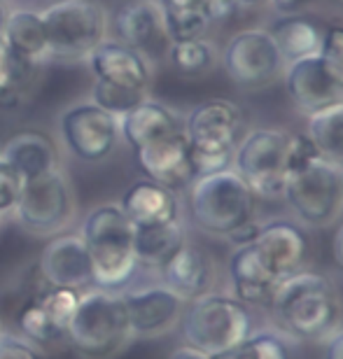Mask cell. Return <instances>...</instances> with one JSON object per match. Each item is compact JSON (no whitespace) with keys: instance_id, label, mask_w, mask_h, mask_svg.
Masks as SVG:
<instances>
[{"instance_id":"12","label":"cell","mask_w":343,"mask_h":359,"mask_svg":"<svg viewBox=\"0 0 343 359\" xmlns=\"http://www.w3.org/2000/svg\"><path fill=\"white\" fill-rule=\"evenodd\" d=\"M61 133L66 147L77 159L101 161L114 149L119 119L94 103L75 105L61 117Z\"/></svg>"},{"instance_id":"29","label":"cell","mask_w":343,"mask_h":359,"mask_svg":"<svg viewBox=\"0 0 343 359\" xmlns=\"http://www.w3.org/2000/svg\"><path fill=\"white\" fill-rule=\"evenodd\" d=\"M161 14L170 42L203 38L210 21L203 0H161Z\"/></svg>"},{"instance_id":"1","label":"cell","mask_w":343,"mask_h":359,"mask_svg":"<svg viewBox=\"0 0 343 359\" xmlns=\"http://www.w3.org/2000/svg\"><path fill=\"white\" fill-rule=\"evenodd\" d=\"M135 226L119 205L94 208L82 226L91 259V285L96 290L119 292L131 283L138 269L133 252Z\"/></svg>"},{"instance_id":"11","label":"cell","mask_w":343,"mask_h":359,"mask_svg":"<svg viewBox=\"0 0 343 359\" xmlns=\"http://www.w3.org/2000/svg\"><path fill=\"white\" fill-rule=\"evenodd\" d=\"M17 217L26 229L38 233H49L61 229L73 215V191L68 177L59 168L21 182L17 198Z\"/></svg>"},{"instance_id":"37","label":"cell","mask_w":343,"mask_h":359,"mask_svg":"<svg viewBox=\"0 0 343 359\" xmlns=\"http://www.w3.org/2000/svg\"><path fill=\"white\" fill-rule=\"evenodd\" d=\"M28 68L31 66H28L24 59H19V56L10 49V45L0 38V89L21 87Z\"/></svg>"},{"instance_id":"4","label":"cell","mask_w":343,"mask_h":359,"mask_svg":"<svg viewBox=\"0 0 343 359\" xmlns=\"http://www.w3.org/2000/svg\"><path fill=\"white\" fill-rule=\"evenodd\" d=\"M255 334V318L246 304L224 294H206L191 301L182 315V339L203 355L241 346Z\"/></svg>"},{"instance_id":"44","label":"cell","mask_w":343,"mask_h":359,"mask_svg":"<svg viewBox=\"0 0 343 359\" xmlns=\"http://www.w3.org/2000/svg\"><path fill=\"white\" fill-rule=\"evenodd\" d=\"M323 359H343V329L330 336L325 346V357Z\"/></svg>"},{"instance_id":"15","label":"cell","mask_w":343,"mask_h":359,"mask_svg":"<svg viewBox=\"0 0 343 359\" xmlns=\"http://www.w3.org/2000/svg\"><path fill=\"white\" fill-rule=\"evenodd\" d=\"M121 301L126 308L131 336H156L168 332L180 320L184 304L166 285L121 294Z\"/></svg>"},{"instance_id":"31","label":"cell","mask_w":343,"mask_h":359,"mask_svg":"<svg viewBox=\"0 0 343 359\" xmlns=\"http://www.w3.org/2000/svg\"><path fill=\"white\" fill-rule=\"evenodd\" d=\"M168 59L182 75H203L215 63V45L206 38L170 42Z\"/></svg>"},{"instance_id":"28","label":"cell","mask_w":343,"mask_h":359,"mask_svg":"<svg viewBox=\"0 0 343 359\" xmlns=\"http://www.w3.org/2000/svg\"><path fill=\"white\" fill-rule=\"evenodd\" d=\"M306 135L318 149L320 159L343 168V100L309 114Z\"/></svg>"},{"instance_id":"7","label":"cell","mask_w":343,"mask_h":359,"mask_svg":"<svg viewBox=\"0 0 343 359\" xmlns=\"http://www.w3.org/2000/svg\"><path fill=\"white\" fill-rule=\"evenodd\" d=\"M49 54L61 59L87 56L105 42L108 12L96 0H59L40 14Z\"/></svg>"},{"instance_id":"13","label":"cell","mask_w":343,"mask_h":359,"mask_svg":"<svg viewBox=\"0 0 343 359\" xmlns=\"http://www.w3.org/2000/svg\"><path fill=\"white\" fill-rule=\"evenodd\" d=\"M135 159L147 180L166 187L170 191L187 189L194 182V166H191V147L184 131L152 142L147 147L135 149Z\"/></svg>"},{"instance_id":"46","label":"cell","mask_w":343,"mask_h":359,"mask_svg":"<svg viewBox=\"0 0 343 359\" xmlns=\"http://www.w3.org/2000/svg\"><path fill=\"white\" fill-rule=\"evenodd\" d=\"M168 359H210L208 355H203V353H199V350L194 348H177L175 353H170Z\"/></svg>"},{"instance_id":"38","label":"cell","mask_w":343,"mask_h":359,"mask_svg":"<svg viewBox=\"0 0 343 359\" xmlns=\"http://www.w3.org/2000/svg\"><path fill=\"white\" fill-rule=\"evenodd\" d=\"M0 359H40V353L24 336L0 332Z\"/></svg>"},{"instance_id":"33","label":"cell","mask_w":343,"mask_h":359,"mask_svg":"<svg viewBox=\"0 0 343 359\" xmlns=\"http://www.w3.org/2000/svg\"><path fill=\"white\" fill-rule=\"evenodd\" d=\"M42 311L47 313V318L54 322L61 332L68 334V325L73 320V315L80 304V292L68 290V287H47L45 292L35 294Z\"/></svg>"},{"instance_id":"20","label":"cell","mask_w":343,"mask_h":359,"mask_svg":"<svg viewBox=\"0 0 343 359\" xmlns=\"http://www.w3.org/2000/svg\"><path fill=\"white\" fill-rule=\"evenodd\" d=\"M163 285L175 292L182 301H196L213 292L215 266L201 248L184 243L177 252L159 269Z\"/></svg>"},{"instance_id":"14","label":"cell","mask_w":343,"mask_h":359,"mask_svg":"<svg viewBox=\"0 0 343 359\" xmlns=\"http://www.w3.org/2000/svg\"><path fill=\"white\" fill-rule=\"evenodd\" d=\"M114 28H117L119 40L145 59L147 56L149 59L168 56L170 38L166 24H163L161 5L154 3V0L126 3L114 17Z\"/></svg>"},{"instance_id":"36","label":"cell","mask_w":343,"mask_h":359,"mask_svg":"<svg viewBox=\"0 0 343 359\" xmlns=\"http://www.w3.org/2000/svg\"><path fill=\"white\" fill-rule=\"evenodd\" d=\"M320 159L318 149L313 147L311 138L306 133H290L288 138V152H285V163H288V175L297 173L309 166L311 161Z\"/></svg>"},{"instance_id":"47","label":"cell","mask_w":343,"mask_h":359,"mask_svg":"<svg viewBox=\"0 0 343 359\" xmlns=\"http://www.w3.org/2000/svg\"><path fill=\"white\" fill-rule=\"evenodd\" d=\"M7 14H10V12H7V10H5V5H3V3H0V38H3V28H5Z\"/></svg>"},{"instance_id":"6","label":"cell","mask_w":343,"mask_h":359,"mask_svg":"<svg viewBox=\"0 0 343 359\" xmlns=\"http://www.w3.org/2000/svg\"><path fill=\"white\" fill-rule=\"evenodd\" d=\"M189 212L201 231L227 238L236 226L253 219L255 194L231 168L203 175L189 184Z\"/></svg>"},{"instance_id":"17","label":"cell","mask_w":343,"mask_h":359,"mask_svg":"<svg viewBox=\"0 0 343 359\" xmlns=\"http://www.w3.org/2000/svg\"><path fill=\"white\" fill-rule=\"evenodd\" d=\"M285 89L292 103L299 112L306 117L323 107L343 100V91L334 84V80L327 75V70L320 61V56H309L299 59L285 66Z\"/></svg>"},{"instance_id":"30","label":"cell","mask_w":343,"mask_h":359,"mask_svg":"<svg viewBox=\"0 0 343 359\" xmlns=\"http://www.w3.org/2000/svg\"><path fill=\"white\" fill-rule=\"evenodd\" d=\"M19 329L21 336L26 341H31L33 346H56V343L68 341V334L61 332L52 320L47 318V313L42 311L38 299L31 297L21 306L19 311Z\"/></svg>"},{"instance_id":"16","label":"cell","mask_w":343,"mask_h":359,"mask_svg":"<svg viewBox=\"0 0 343 359\" xmlns=\"http://www.w3.org/2000/svg\"><path fill=\"white\" fill-rule=\"evenodd\" d=\"M255 250L260 252L269 271L283 283L285 278L302 271L306 255H309V241L297 224L288 219H276L262 224Z\"/></svg>"},{"instance_id":"27","label":"cell","mask_w":343,"mask_h":359,"mask_svg":"<svg viewBox=\"0 0 343 359\" xmlns=\"http://www.w3.org/2000/svg\"><path fill=\"white\" fill-rule=\"evenodd\" d=\"M184 243H187L184 229L180 224V219H177V222H168V224L135 229L133 252L135 259H138V266L142 264V266L161 269Z\"/></svg>"},{"instance_id":"49","label":"cell","mask_w":343,"mask_h":359,"mask_svg":"<svg viewBox=\"0 0 343 359\" xmlns=\"http://www.w3.org/2000/svg\"><path fill=\"white\" fill-rule=\"evenodd\" d=\"M337 3H339V5H341V7H343V0H337Z\"/></svg>"},{"instance_id":"39","label":"cell","mask_w":343,"mask_h":359,"mask_svg":"<svg viewBox=\"0 0 343 359\" xmlns=\"http://www.w3.org/2000/svg\"><path fill=\"white\" fill-rule=\"evenodd\" d=\"M19 191H21V177L7 163L0 161V212H10L17 205Z\"/></svg>"},{"instance_id":"9","label":"cell","mask_w":343,"mask_h":359,"mask_svg":"<svg viewBox=\"0 0 343 359\" xmlns=\"http://www.w3.org/2000/svg\"><path fill=\"white\" fill-rule=\"evenodd\" d=\"M283 198L292 212L309 226H327L343 208V168L316 159L309 166L288 175Z\"/></svg>"},{"instance_id":"3","label":"cell","mask_w":343,"mask_h":359,"mask_svg":"<svg viewBox=\"0 0 343 359\" xmlns=\"http://www.w3.org/2000/svg\"><path fill=\"white\" fill-rule=\"evenodd\" d=\"M243 112L229 98H208L199 103L184 121L191 147L194 175L222 173L234 166V152L241 138Z\"/></svg>"},{"instance_id":"10","label":"cell","mask_w":343,"mask_h":359,"mask_svg":"<svg viewBox=\"0 0 343 359\" xmlns=\"http://www.w3.org/2000/svg\"><path fill=\"white\" fill-rule=\"evenodd\" d=\"M222 66L236 87L253 91L278 80L288 63L267 28H248L229 38L222 52Z\"/></svg>"},{"instance_id":"8","label":"cell","mask_w":343,"mask_h":359,"mask_svg":"<svg viewBox=\"0 0 343 359\" xmlns=\"http://www.w3.org/2000/svg\"><path fill=\"white\" fill-rule=\"evenodd\" d=\"M288 131L281 128H255L238 140L234 152V170L250 187L255 198H281L288 180Z\"/></svg>"},{"instance_id":"5","label":"cell","mask_w":343,"mask_h":359,"mask_svg":"<svg viewBox=\"0 0 343 359\" xmlns=\"http://www.w3.org/2000/svg\"><path fill=\"white\" fill-rule=\"evenodd\" d=\"M131 336L121 294L91 290L80 294V304L68 325V341L77 353L89 359L114 355Z\"/></svg>"},{"instance_id":"23","label":"cell","mask_w":343,"mask_h":359,"mask_svg":"<svg viewBox=\"0 0 343 359\" xmlns=\"http://www.w3.org/2000/svg\"><path fill=\"white\" fill-rule=\"evenodd\" d=\"M119 131L133 149L147 147L152 142L184 131V121L159 100L145 98L133 110L119 117Z\"/></svg>"},{"instance_id":"22","label":"cell","mask_w":343,"mask_h":359,"mask_svg":"<svg viewBox=\"0 0 343 359\" xmlns=\"http://www.w3.org/2000/svg\"><path fill=\"white\" fill-rule=\"evenodd\" d=\"M119 208L135 229L168 224V222L180 219V205H177L175 191L152 182V180L133 182L121 196Z\"/></svg>"},{"instance_id":"42","label":"cell","mask_w":343,"mask_h":359,"mask_svg":"<svg viewBox=\"0 0 343 359\" xmlns=\"http://www.w3.org/2000/svg\"><path fill=\"white\" fill-rule=\"evenodd\" d=\"M21 87H7V89H0V107L3 110H14V107L21 105Z\"/></svg>"},{"instance_id":"40","label":"cell","mask_w":343,"mask_h":359,"mask_svg":"<svg viewBox=\"0 0 343 359\" xmlns=\"http://www.w3.org/2000/svg\"><path fill=\"white\" fill-rule=\"evenodd\" d=\"M260 231H262V224H257L255 219H248V222H243L241 226H236L234 231L227 236V241L231 243V245H236V248L255 245V241H257V236H260Z\"/></svg>"},{"instance_id":"25","label":"cell","mask_w":343,"mask_h":359,"mask_svg":"<svg viewBox=\"0 0 343 359\" xmlns=\"http://www.w3.org/2000/svg\"><path fill=\"white\" fill-rule=\"evenodd\" d=\"M0 161L7 163L21 177V182H26L56 168V147L45 133L24 131L7 140Z\"/></svg>"},{"instance_id":"32","label":"cell","mask_w":343,"mask_h":359,"mask_svg":"<svg viewBox=\"0 0 343 359\" xmlns=\"http://www.w3.org/2000/svg\"><path fill=\"white\" fill-rule=\"evenodd\" d=\"M210 359H292V355L288 343L278 334L260 332L250 336L248 341H243L241 346L213 355Z\"/></svg>"},{"instance_id":"35","label":"cell","mask_w":343,"mask_h":359,"mask_svg":"<svg viewBox=\"0 0 343 359\" xmlns=\"http://www.w3.org/2000/svg\"><path fill=\"white\" fill-rule=\"evenodd\" d=\"M320 61L332 77L334 84L343 91V26H327L320 47Z\"/></svg>"},{"instance_id":"26","label":"cell","mask_w":343,"mask_h":359,"mask_svg":"<svg viewBox=\"0 0 343 359\" xmlns=\"http://www.w3.org/2000/svg\"><path fill=\"white\" fill-rule=\"evenodd\" d=\"M3 40L28 66H33L35 61H42L49 54L45 24H42L40 14L33 10H14L7 14Z\"/></svg>"},{"instance_id":"18","label":"cell","mask_w":343,"mask_h":359,"mask_svg":"<svg viewBox=\"0 0 343 359\" xmlns=\"http://www.w3.org/2000/svg\"><path fill=\"white\" fill-rule=\"evenodd\" d=\"M40 273L49 287L84 290L91 285V259L82 236H59L40 255Z\"/></svg>"},{"instance_id":"2","label":"cell","mask_w":343,"mask_h":359,"mask_svg":"<svg viewBox=\"0 0 343 359\" xmlns=\"http://www.w3.org/2000/svg\"><path fill=\"white\" fill-rule=\"evenodd\" d=\"M278 320L292 336L320 341L337 329L341 320L339 294L330 278L320 273L299 271L285 278L276 290L274 304Z\"/></svg>"},{"instance_id":"48","label":"cell","mask_w":343,"mask_h":359,"mask_svg":"<svg viewBox=\"0 0 343 359\" xmlns=\"http://www.w3.org/2000/svg\"><path fill=\"white\" fill-rule=\"evenodd\" d=\"M238 5H246V7H253V5H262V3H267V0H236Z\"/></svg>"},{"instance_id":"24","label":"cell","mask_w":343,"mask_h":359,"mask_svg":"<svg viewBox=\"0 0 343 359\" xmlns=\"http://www.w3.org/2000/svg\"><path fill=\"white\" fill-rule=\"evenodd\" d=\"M269 35L274 38L276 47L281 49L285 63L318 56L323 47L325 26L311 14H281L269 28Z\"/></svg>"},{"instance_id":"41","label":"cell","mask_w":343,"mask_h":359,"mask_svg":"<svg viewBox=\"0 0 343 359\" xmlns=\"http://www.w3.org/2000/svg\"><path fill=\"white\" fill-rule=\"evenodd\" d=\"M206 5V14H208L210 24H220V21H227L229 17H234L236 10H238V3L236 0H203Z\"/></svg>"},{"instance_id":"34","label":"cell","mask_w":343,"mask_h":359,"mask_svg":"<svg viewBox=\"0 0 343 359\" xmlns=\"http://www.w3.org/2000/svg\"><path fill=\"white\" fill-rule=\"evenodd\" d=\"M147 93L142 91H133L126 87H117V84H108L96 80L94 82V105H98L101 110L114 114V117H121L128 110H133L140 100H145Z\"/></svg>"},{"instance_id":"43","label":"cell","mask_w":343,"mask_h":359,"mask_svg":"<svg viewBox=\"0 0 343 359\" xmlns=\"http://www.w3.org/2000/svg\"><path fill=\"white\" fill-rule=\"evenodd\" d=\"M311 0H271V7L278 12V14H295V12H302Z\"/></svg>"},{"instance_id":"19","label":"cell","mask_w":343,"mask_h":359,"mask_svg":"<svg viewBox=\"0 0 343 359\" xmlns=\"http://www.w3.org/2000/svg\"><path fill=\"white\" fill-rule=\"evenodd\" d=\"M89 66L91 73L96 75V80L142 93H147L149 80H152L147 59L140 56L135 49L126 47L124 42H101L89 54Z\"/></svg>"},{"instance_id":"45","label":"cell","mask_w":343,"mask_h":359,"mask_svg":"<svg viewBox=\"0 0 343 359\" xmlns=\"http://www.w3.org/2000/svg\"><path fill=\"white\" fill-rule=\"evenodd\" d=\"M332 259L337 264V269L343 273V222L339 224L337 231H334V238H332Z\"/></svg>"},{"instance_id":"21","label":"cell","mask_w":343,"mask_h":359,"mask_svg":"<svg viewBox=\"0 0 343 359\" xmlns=\"http://www.w3.org/2000/svg\"><path fill=\"white\" fill-rule=\"evenodd\" d=\"M229 276H231L234 292L241 304L246 306H271L274 304L276 290L281 285L269 266L264 264L255 245L236 248V252L229 259Z\"/></svg>"}]
</instances>
